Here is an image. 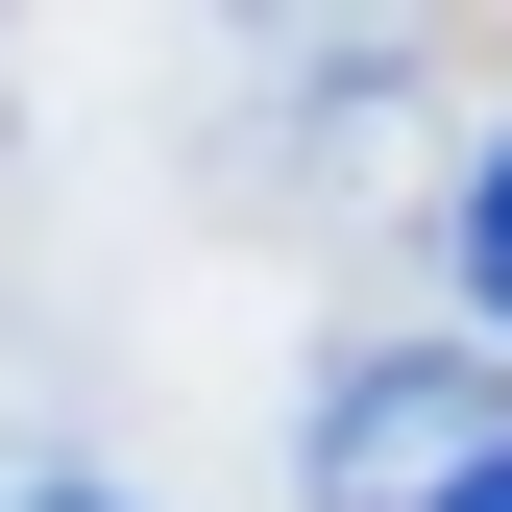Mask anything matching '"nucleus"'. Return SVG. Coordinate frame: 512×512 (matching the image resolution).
Returning a JSON list of instances; mask_svg holds the SVG:
<instances>
[{"label":"nucleus","mask_w":512,"mask_h":512,"mask_svg":"<svg viewBox=\"0 0 512 512\" xmlns=\"http://www.w3.org/2000/svg\"><path fill=\"white\" fill-rule=\"evenodd\" d=\"M317 512H439V488H488L512 464V366L488 342H366V366H317Z\"/></svg>","instance_id":"f257e3e1"},{"label":"nucleus","mask_w":512,"mask_h":512,"mask_svg":"<svg viewBox=\"0 0 512 512\" xmlns=\"http://www.w3.org/2000/svg\"><path fill=\"white\" fill-rule=\"evenodd\" d=\"M439 512H512V464H488V488H439Z\"/></svg>","instance_id":"7ed1b4c3"},{"label":"nucleus","mask_w":512,"mask_h":512,"mask_svg":"<svg viewBox=\"0 0 512 512\" xmlns=\"http://www.w3.org/2000/svg\"><path fill=\"white\" fill-rule=\"evenodd\" d=\"M25 512H122V488H25Z\"/></svg>","instance_id":"20e7f679"},{"label":"nucleus","mask_w":512,"mask_h":512,"mask_svg":"<svg viewBox=\"0 0 512 512\" xmlns=\"http://www.w3.org/2000/svg\"><path fill=\"white\" fill-rule=\"evenodd\" d=\"M464 293H488V366H512V147L464 171Z\"/></svg>","instance_id":"f03ea898"}]
</instances>
